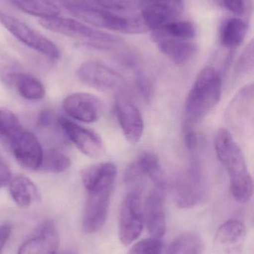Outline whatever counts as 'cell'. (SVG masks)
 I'll return each instance as SVG.
<instances>
[{"mask_svg":"<svg viewBox=\"0 0 254 254\" xmlns=\"http://www.w3.org/2000/svg\"><path fill=\"white\" fill-rule=\"evenodd\" d=\"M116 176V166L107 162L93 170L84 183L87 192L82 219L85 234H95L105 224Z\"/></svg>","mask_w":254,"mask_h":254,"instance_id":"cell-1","label":"cell"},{"mask_svg":"<svg viewBox=\"0 0 254 254\" xmlns=\"http://www.w3.org/2000/svg\"><path fill=\"white\" fill-rule=\"evenodd\" d=\"M214 148L229 176L231 192L234 199L242 204L249 202L253 196V179L241 149L226 128H220L216 133Z\"/></svg>","mask_w":254,"mask_h":254,"instance_id":"cell-2","label":"cell"},{"mask_svg":"<svg viewBox=\"0 0 254 254\" xmlns=\"http://www.w3.org/2000/svg\"><path fill=\"white\" fill-rule=\"evenodd\" d=\"M222 78L215 67L203 68L197 76L185 103L183 125L196 128L219 104L222 96Z\"/></svg>","mask_w":254,"mask_h":254,"instance_id":"cell-3","label":"cell"},{"mask_svg":"<svg viewBox=\"0 0 254 254\" xmlns=\"http://www.w3.org/2000/svg\"><path fill=\"white\" fill-rule=\"evenodd\" d=\"M72 16L98 28L133 34L132 16H124L104 10L89 0H55Z\"/></svg>","mask_w":254,"mask_h":254,"instance_id":"cell-4","label":"cell"},{"mask_svg":"<svg viewBox=\"0 0 254 254\" xmlns=\"http://www.w3.org/2000/svg\"><path fill=\"white\" fill-rule=\"evenodd\" d=\"M39 24L48 31L88 42V44L103 50H113L122 43L118 36L91 28L76 19L57 17L39 19Z\"/></svg>","mask_w":254,"mask_h":254,"instance_id":"cell-5","label":"cell"},{"mask_svg":"<svg viewBox=\"0 0 254 254\" xmlns=\"http://www.w3.org/2000/svg\"><path fill=\"white\" fill-rule=\"evenodd\" d=\"M143 187L130 188L121 203L119 214V238L128 246L141 235L144 228L142 192Z\"/></svg>","mask_w":254,"mask_h":254,"instance_id":"cell-6","label":"cell"},{"mask_svg":"<svg viewBox=\"0 0 254 254\" xmlns=\"http://www.w3.org/2000/svg\"><path fill=\"white\" fill-rule=\"evenodd\" d=\"M173 192L180 208H192L202 201L206 195L205 182L198 162L192 161L176 175Z\"/></svg>","mask_w":254,"mask_h":254,"instance_id":"cell-7","label":"cell"},{"mask_svg":"<svg viewBox=\"0 0 254 254\" xmlns=\"http://www.w3.org/2000/svg\"><path fill=\"white\" fill-rule=\"evenodd\" d=\"M76 75L83 84L118 97L125 95L128 90V84L123 76L97 61H86L82 64L78 68Z\"/></svg>","mask_w":254,"mask_h":254,"instance_id":"cell-8","label":"cell"},{"mask_svg":"<svg viewBox=\"0 0 254 254\" xmlns=\"http://www.w3.org/2000/svg\"><path fill=\"white\" fill-rule=\"evenodd\" d=\"M0 22L10 34L25 46L51 59L59 58V49L56 45L22 21L0 11Z\"/></svg>","mask_w":254,"mask_h":254,"instance_id":"cell-9","label":"cell"},{"mask_svg":"<svg viewBox=\"0 0 254 254\" xmlns=\"http://www.w3.org/2000/svg\"><path fill=\"white\" fill-rule=\"evenodd\" d=\"M183 9L182 0H140L139 14L148 31H153L175 21Z\"/></svg>","mask_w":254,"mask_h":254,"instance_id":"cell-10","label":"cell"},{"mask_svg":"<svg viewBox=\"0 0 254 254\" xmlns=\"http://www.w3.org/2000/svg\"><path fill=\"white\" fill-rule=\"evenodd\" d=\"M124 179L129 188L142 186L146 179L154 185L166 186L165 176L159 158L152 152L140 154L127 169Z\"/></svg>","mask_w":254,"mask_h":254,"instance_id":"cell-11","label":"cell"},{"mask_svg":"<svg viewBox=\"0 0 254 254\" xmlns=\"http://www.w3.org/2000/svg\"><path fill=\"white\" fill-rule=\"evenodd\" d=\"M165 187L153 185L143 204L144 223L152 237L162 239L167 232Z\"/></svg>","mask_w":254,"mask_h":254,"instance_id":"cell-12","label":"cell"},{"mask_svg":"<svg viewBox=\"0 0 254 254\" xmlns=\"http://www.w3.org/2000/svg\"><path fill=\"white\" fill-rule=\"evenodd\" d=\"M58 122L67 137L84 155L98 158L105 153L102 139L92 130L80 126L67 118H58Z\"/></svg>","mask_w":254,"mask_h":254,"instance_id":"cell-13","label":"cell"},{"mask_svg":"<svg viewBox=\"0 0 254 254\" xmlns=\"http://www.w3.org/2000/svg\"><path fill=\"white\" fill-rule=\"evenodd\" d=\"M63 109L70 118L84 123H93L102 116L104 105L99 98L92 94L76 92L67 96Z\"/></svg>","mask_w":254,"mask_h":254,"instance_id":"cell-14","label":"cell"},{"mask_svg":"<svg viewBox=\"0 0 254 254\" xmlns=\"http://www.w3.org/2000/svg\"><path fill=\"white\" fill-rule=\"evenodd\" d=\"M115 112L119 126L129 143H138L144 131V121L138 107L125 95L118 97Z\"/></svg>","mask_w":254,"mask_h":254,"instance_id":"cell-15","label":"cell"},{"mask_svg":"<svg viewBox=\"0 0 254 254\" xmlns=\"http://www.w3.org/2000/svg\"><path fill=\"white\" fill-rule=\"evenodd\" d=\"M12 153L19 164L29 170L40 169L43 151L37 137L24 129L10 143Z\"/></svg>","mask_w":254,"mask_h":254,"instance_id":"cell-16","label":"cell"},{"mask_svg":"<svg viewBox=\"0 0 254 254\" xmlns=\"http://www.w3.org/2000/svg\"><path fill=\"white\" fill-rule=\"evenodd\" d=\"M59 245V234L55 223L46 221L19 247L17 254H57Z\"/></svg>","mask_w":254,"mask_h":254,"instance_id":"cell-17","label":"cell"},{"mask_svg":"<svg viewBox=\"0 0 254 254\" xmlns=\"http://www.w3.org/2000/svg\"><path fill=\"white\" fill-rule=\"evenodd\" d=\"M246 237L245 224L238 219H230L216 231L215 246L222 254H240Z\"/></svg>","mask_w":254,"mask_h":254,"instance_id":"cell-18","label":"cell"},{"mask_svg":"<svg viewBox=\"0 0 254 254\" xmlns=\"http://www.w3.org/2000/svg\"><path fill=\"white\" fill-rule=\"evenodd\" d=\"M155 43L160 51L177 65H183L189 62L198 51L196 43L191 40L163 38Z\"/></svg>","mask_w":254,"mask_h":254,"instance_id":"cell-19","label":"cell"},{"mask_svg":"<svg viewBox=\"0 0 254 254\" xmlns=\"http://www.w3.org/2000/svg\"><path fill=\"white\" fill-rule=\"evenodd\" d=\"M6 80L13 85L18 93L28 101H39L44 98L46 90L43 83L31 74L25 73H8Z\"/></svg>","mask_w":254,"mask_h":254,"instance_id":"cell-20","label":"cell"},{"mask_svg":"<svg viewBox=\"0 0 254 254\" xmlns=\"http://www.w3.org/2000/svg\"><path fill=\"white\" fill-rule=\"evenodd\" d=\"M8 186L12 199L19 207H28L37 201L40 197L35 184L25 176H17L12 178Z\"/></svg>","mask_w":254,"mask_h":254,"instance_id":"cell-21","label":"cell"},{"mask_svg":"<svg viewBox=\"0 0 254 254\" xmlns=\"http://www.w3.org/2000/svg\"><path fill=\"white\" fill-rule=\"evenodd\" d=\"M249 25L244 19L239 17L227 19L220 28V41L222 46L229 49L243 44L247 35Z\"/></svg>","mask_w":254,"mask_h":254,"instance_id":"cell-22","label":"cell"},{"mask_svg":"<svg viewBox=\"0 0 254 254\" xmlns=\"http://www.w3.org/2000/svg\"><path fill=\"white\" fill-rule=\"evenodd\" d=\"M19 10L40 19L59 16L61 10L52 0H9Z\"/></svg>","mask_w":254,"mask_h":254,"instance_id":"cell-23","label":"cell"},{"mask_svg":"<svg viewBox=\"0 0 254 254\" xmlns=\"http://www.w3.org/2000/svg\"><path fill=\"white\" fill-rule=\"evenodd\" d=\"M196 34V27L192 22L175 20L152 31V38L154 42L163 38L192 40Z\"/></svg>","mask_w":254,"mask_h":254,"instance_id":"cell-24","label":"cell"},{"mask_svg":"<svg viewBox=\"0 0 254 254\" xmlns=\"http://www.w3.org/2000/svg\"><path fill=\"white\" fill-rule=\"evenodd\" d=\"M204 243L195 233H184L176 237L167 248L166 254H203Z\"/></svg>","mask_w":254,"mask_h":254,"instance_id":"cell-25","label":"cell"},{"mask_svg":"<svg viewBox=\"0 0 254 254\" xmlns=\"http://www.w3.org/2000/svg\"><path fill=\"white\" fill-rule=\"evenodd\" d=\"M24 128L17 116L8 109H0V138L10 143Z\"/></svg>","mask_w":254,"mask_h":254,"instance_id":"cell-26","label":"cell"},{"mask_svg":"<svg viewBox=\"0 0 254 254\" xmlns=\"http://www.w3.org/2000/svg\"><path fill=\"white\" fill-rule=\"evenodd\" d=\"M71 166V160L66 154L58 149H52L43 153L40 168L50 173H61L67 171Z\"/></svg>","mask_w":254,"mask_h":254,"instance_id":"cell-27","label":"cell"},{"mask_svg":"<svg viewBox=\"0 0 254 254\" xmlns=\"http://www.w3.org/2000/svg\"><path fill=\"white\" fill-rule=\"evenodd\" d=\"M101 8L112 12L140 10V0H89Z\"/></svg>","mask_w":254,"mask_h":254,"instance_id":"cell-28","label":"cell"},{"mask_svg":"<svg viewBox=\"0 0 254 254\" xmlns=\"http://www.w3.org/2000/svg\"><path fill=\"white\" fill-rule=\"evenodd\" d=\"M164 243L161 238L150 237L134 244L128 254H163Z\"/></svg>","mask_w":254,"mask_h":254,"instance_id":"cell-29","label":"cell"},{"mask_svg":"<svg viewBox=\"0 0 254 254\" xmlns=\"http://www.w3.org/2000/svg\"><path fill=\"white\" fill-rule=\"evenodd\" d=\"M254 58V41L245 48L236 65L235 71L238 75H244L253 70Z\"/></svg>","mask_w":254,"mask_h":254,"instance_id":"cell-30","label":"cell"},{"mask_svg":"<svg viewBox=\"0 0 254 254\" xmlns=\"http://www.w3.org/2000/svg\"><path fill=\"white\" fill-rule=\"evenodd\" d=\"M135 86L140 95L145 99H149L152 94V83L151 79L144 72L137 70L135 73Z\"/></svg>","mask_w":254,"mask_h":254,"instance_id":"cell-31","label":"cell"},{"mask_svg":"<svg viewBox=\"0 0 254 254\" xmlns=\"http://www.w3.org/2000/svg\"><path fill=\"white\" fill-rule=\"evenodd\" d=\"M214 1L218 5L229 10L236 16H243V13L246 11L245 0H214Z\"/></svg>","mask_w":254,"mask_h":254,"instance_id":"cell-32","label":"cell"},{"mask_svg":"<svg viewBox=\"0 0 254 254\" xmlns=\"http://www.w3.org/2000/svg\"><path fill=\"white\" fill-rule=\"evenodd\" d=\"M12 179L11 171L4 160L0 156V188L7 186Z\"/></svg>","mask_w":254,"mask_h":254,"instance_id":"cell-33","label":"cell"},{"mask_svg":"<svg viewBox=\"0 0 254 254\" xmlns=\"http://www.w3.org/2000/svg\"><path fill=\"white\" fill-rule=\"evenodd\" d=\"M53 122V113L50 110H43L39 114L37 119V125L40 127L50 126Z\"/></svg>","mask_w":254,"mask_h":254,"instance_id":"cell-34","label":"cell"},{"mask_svg":"<svg viewBox=\"0 0 254 254\" xmlns=\"http://www.w3.org/2000/svg\"><path fill=\"white\" fill-rule=\"evenodd\" d=\"M12 227L8 224L0 226V254L11 235Z\"/></svg>","mask_w":254,"mask_h":254,"instance_id":"cell-35","label":"cell"},{"mask_svg":"<svg viewBox=\"0 0 254 254\" xmlns=\"http://www.w3.org/2000/svg\"><path fill=\"white\" fill-rule=\"evenodd\" d=\"M73 254L70 253V254Z\"/></svg>","mask_w":254,"mask_h":254,"instance_id":"cell-36","label":"cell"}]
</instances>
